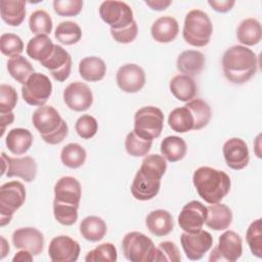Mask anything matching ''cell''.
I'll use <instances>...</instances> for the list:
<instances>
[{"instance_id": "21", "label": "cell", "mask_w": 262, "mask_h": 262, "mask_svg": "<svg viewBox=\"0 0 262 262\" xmlns=\"http://www.w3.org/2000/svg\"><path fill=\"white\" fill-rule=\"evenodd\" d=\"M82 196L80 182L72 176L59 178L54 185V200L63 204L79 206Z\"/></svg>"}, {"instance_id": "48", "label": "cell", "mask_w": 262, "mask_h": 262, "mask_svg": "<svg viewBox=\"0 0 262 262\" xmlns=\"http://www.w3.org/2000/svg\"><path fill=\"white\" fill-rule=\"evenodd\" d=\"M17 103L16 90L7 84L0 85V113H10Z\"/></svg>"}, {"instance_id": "38", "label": "cell", "mask_w": 262, "mask_h": 262, "mask_svg": "<svg viewBox=\"0 0 262 262\" xmlns=\"http://www.w3.org/2000/svg\"><path fill=\"white\" fill-rule=\"evenodd\" d=\"M54 37L61 44L73 45L81 40L82 30L80 26L75 21H61L55 29Z\"/></svg>"}, {"instance_id": "50", "label": "cell", "mask_w": 262, "mask_h": 262, "mask_svg": "<svg viewBox=\"0 0 262 262\" xmlns=\"http://www.w3.org/2000/svg\"><path fill=\"white\" fill-rule=\"evenodd\" d=\"M208 4L217 12H227L229 11L235 4L234 0H209Z\"/></svg>"}, {"instance_id": "18", "label": "cell", "mask_w": 262, "mask_h": 262, "mask_svg": "<svg viewBox=\"0 0 262 262\" xmlns=\"http://www.w3.org/2000/svg\"><path fill=\"white\" fill-rule=\"evenodd\" d=\"M207 217V207L199 201H190L183 206L178 215V224L185 232L203 228Z\"/></svg>"}, {"instance_id": "47", "label": "cell", "mask_w": 262, "mask_h": 262, "mask_svg": "<svg viewBox=\"0 0 262 262\" xmlns=\"http://www.w3.org/2000/svg\"><path fill=\"white\" fill-rule=\"evenodd\" d=\"M83 8L82 0H54L53 9L60 16H76Z\"/></svg>"}, {"instance_id": "52", "label": "cell", "mask_w": 262, "mask_h": 262, "mask_svg": "<svg viewBox=\"0 0 262 262\" xmlns=\"http://www.w3.org/2000/svg\"><path fill=\"white\" fill-rule=\"evenodd\" d=\"M14 121V114L13 112L10 113H0V125H1V136L4 135L5 129L8 125L12 124Z\"/></svg>"}, {"instance_id": "27", "label": "cell", "mask_w": 262, "mask_h": 262, "mask_svg": "<svg viewBox=\"0 0 262 262\" xmlns=\"http://www.w3.org/2000/svg\"><path fill=\"white\" fill-rule=\"evenodd\" d=\"M33 135L31 131L25 128H13L8 131L5 144L10 152L16 156L26 154L33 144Z\"/></svg>"}, {"instance_id": "44", "label": "cell", "mask_w": 262, "mask_h": 262, "mask_svg": "<svg viewBox=\"0 0 262 262\" xmlns=\"http://www.w3.org/2000/svg\"><path fill=\"white\" fill-rule=\"evenodd\" d=\"M0 50L3 55L14 57L20 55L24 51V42L21 38L12 33H4L0 37Z\"/></svg>"}, {"instance_id": "10", "label": "cell", "mask_w": 262, "mask_h": 262, "mask_svg": "<svg viewBox=\"0 0 262 262\" xmlns=\"http://www.w3.org/2000/svg\"><path fill=\"white\" fill-rule=\"evenodd\" d=\"M100 18L113 30H120L131 25L135 19L132 8L123 1L106 0L99 6Z\"/></svg>"}, {"instance_id": "17", "label": "cell", "mask_w": 262, "mask_h": 262, "mask_svg": "<svg viewBox=\"0 0 262 262\" xmlns=\"http://www.w3.org/2000/svg\"><path fill=\"white\" fill-rule=\"evenodd\" d=\"M40 63L49 71L52 78L57 82H64L70 77L72 70V57L60 45L54 44L51 55Z\"/></svg>"}, {"instance_id": "11", "label": "cell", "mask_w": 262, "mask_h": 262, "mask_svg": "<svg viewBox=\"0 0 262 262\" xmlns=\"http://www.w3.org/2000/svg\"><path fill=\"white\" fill-rule=\"evenodd\" d=\"M243 254V241L233 230L224 231L218 239V245L212 250L209 261L234 262Z\"/></svg>"}, {"instance_id": "46", "label": "cell", "mask_w": 262, "mask_h": 262, "mask_svg": "<svg viewBox=\"0 0 262 262\" xmlns=\"http://www.w3.org/2000/svg\"><path fill=\"white\" fill-rule=\"evenodd\" d=\"M77 134L83 139H90L97 133L98 123L97 120L90 115H82L75 124Z\"/></svg>"}, {"instance_id": "35", "label": "cell", "mask_w": 262, "mask_h": 262, "mask_svg": "<svg viewBox=\"0 0 262 262\" xmlns=\"http://www.w3.org/2000/svg\"><path fill=\"white\" fill-rule=\"evenodd\" d=\"M185 106L190 111L193 118V130H201L205 128L212 117L210 105L203 99L193 98L186 102Z\"/></svg>"}, {"instance_id": "25", "label": "cell", "mask_w": 262, "mask_h": 262, "mask_svg": "<svg viewBox=\"0 0 262 262\" xmlns=\"http://www.w3.org/2000/svg\"><path fill=\"white\" fill-rule=\"evenodd\" d=\"M232 222V212L224 204L216 203L207 207L206 225L216 231L227 229Z\"/></svg>"}, {"instance_id": "37", "label": "cell", "mask_w": 262, "mask_h": 262, "mask_svg": "<svg viewBox=\"0 0 262 262\" xmlns=\"http://www.w3.org/2000/svg\"><path fill=\"white\" fill-rule=\"evenodd\" d=\"M87 154L85 148L79 143H68L61 148V163L71 169H78L85 164Z\"/></svg>"}, {"instance_id": "33", "label": "cell", "mask_w": 262, "mask_h": 262, "mask_svg": "<svg viewBox=\"0 0 262 262\" xmlns=\"http://www.w3.org/2000/svg\"><path fill=\"white\" fill-rule=\"evenodd\" d=\"M54 48V43L46 35H38L30 39L27 44V54L39 62L47 59Z\"/></svg>"}, {"instance_id": "4", "label": "cell", "mask_w": 262, "mask_h": 262, "mask_svg": "<svg viewBox=\"0 0 262 262\" xmlns=\"http://www.w3.org/2000/svg\"><path fill=\"white\" fill-rule=\"evenodd\" d=\"M213 34V25L209 15L201 9L188 11L184 18L182 36L186 43L194 47L209 44Z\"/></svg>"}, {"instance_id": "9", "label": "cell", "mask_w": 262, "mask_h": 262, "mask_svg": "<svg viewBox=\"0 0 262 262\" xmlns=\"http://www.w3.org/2000/svg\"><path fill=\"white\" fill-rule=\"evenodd\" d=\"M51 93L52 83L42 73H34L21 86L23 99L33 106L45 105Z\"/></svg>"}, {"instance_id": "7", "label": "cell", "mask_w": 262, "mask_h": 262, "mask_svg": "<svg viewBox=\"0 0 262 262\" xmlns=\"http://www.w3.org/2000/svg\"><path fill=\"white\" fill-rule=\"evenodd\" d=\"M26 188L19 181H9L0 186V225L8 224L14 213L25 204Z\"/></svg>"}, {"instance_id": "5", "label": "cell", "mask_w": 262, "mask_h": 262, "mask_svg": "<svg viewBox=\"0 0 262 262\" xmlns=\"http://www.w3.org/2000/svg\"><path fill=\"white\" fill-rule=\"evenodd\" d=\"M156 246L144 233L131 231L125 234L122 241L124 257L131 262H154Z\"/></svg>"}, {"instance_id": "3", "label": "cell", "mask_w": 262, "mask_h": 262, "mask_svg": "<svg viewBox=\"0 0 262 262\" xmlns=\"http://www.w3.org/2000/svg\"><path fill=\"white\" fill-rule=\"evenodd\" d=\"M32 122L42 139L51 145L63 141L69 134V126L59 113L51 105L39 106L32 116Z\"/></svg>"}, {"instance_id": "14", "label": "cell", "mask_w": 262, "mask_h": 262, "mask_svg": "<svg viewBox=\"0 0 262 262\" xmlns=\"http://www.w3.org/2000/svg\"><path fill=\"white\" fill-rule=\"evenodd\" d=\"M80 245L69 235L53 237L48 247V256L52 262H75L80 255Z\"/></svg>"}, {"instance_id": "26", "label": "cell", "mask_w": 262, "mask_h": 262, "mask_svg": "<svg viewBox=\"0 0 262 262\" xmlns=\"http://www.w3.org/2000/svg\"><path fill=\"white\" fill-rule=\"evenodd\" d=\"M169 87L174 97L184 102L192 100L198 93V85L192 77L182 74L173 77Z\"/></svg>"}, {"instance_id": "15", "label": "cell", "mask_w": 262, "mask_h": 262, "mask_svg": "<svg viewBox=\"0 0 262 262\" xmlns=\"http://www.w3.org/2000/svg\"><path fill=\"white\" fill-rule=\"evenodd\" d=\"M119 88L126 93H136L145 85L146 77L143 69L136 63H126L119 68L116 74Z\"/></svg>"}, {"instance_id": "24", "label": "cell", "mask_w": 262, "mask_h": 262, "mask_svg": "<svg viewBox=\"0 0 262 262\" xmlns=\"http://www.w3.org/2000/svg\"><path fill=\"white\" fill-rule=\"evenodd\" d=\"M179 33L178 21L169 15L157 18L150 28V34L155 41L159 43L172 42Z\"/></svg>"}, {"instance_id": "30", "label": "cell", "mask_w": 262, "mask_h": 262, "mask_svg": "<svg viewBox=\"0 0 262 262\" xmlns=\"http://www.w3.org/2000/svg\"><path fill=\"white\" fill-rule=\"evenodd\" d=\"M105 73V62L98 56H87L79 62V74L87 82H98L104 78Z\"/></svg>"}, {"instance_id": "39", "label": "cell", "mask_w": 262, "mask_h": 262, "mask_svg": "<svg viewBox=\"0 0 262 262\" xmlns=\"http://www.w3.org/2000/svg\"><path fill=\"white\" fill-rule=\"evenodd\" d=\"M52 18L47 11L43 9H37L33 13H31L29 17V28L30 31L36 36H48L52 31Z\"/></svg>"}, {"instance_id": "16", "label": "cell", "mask_w": 262, "mask_h": 262, "mask_svg": "<svg viewBox=\"0 0 262 262\" xmlns=\"http://www.w3.org/2000/svg\"><path fill=\"white\" fill-rule=\"evenodd\" d=\"M63 101L75 112H85L93 103V93L89 86L83 82H72L63 90Z\"/></svg>"}, {"instance_id": "1", "label": "cell", "mask_w": 262, "mask_h": 262, "mask_svg": "<svg viewBox=\"0 0 262 262\" xmlns=\"http://www.w3.org/2000/svg\"><path fill=\"white\" fill-rule=\"evenodd\" d=\"M222 70L225 78L233 84L248 82L258 70L256 53L243 45L229 47L222 56Z\"/></svg>"}, {"instance_id": "36", "label": "cell", "mask_w": 262, "mask_h": 262, "mask_svg": "<svg viewBox=\"0 0 262 262\" xmlns=\"http://www.w3.org/2000/svg\"><path fill=\"white\" fill-rule=\"evenodd\" d=\"M7 71L9 75L21 85L35 73L31 62L23 55L11 57L7 60Z\"/></svg>"}, {"instance_id": "32", "label": "cell", "mask_w": 262, "mask_h": 262, "mask_svg": "<svg viewBox=\"0 0 262 262\" xmlns=\"http://www.w3.org/2000/svg\"><path fill=\"white\" fill-rule=\"evenodd\" d=\"M81 235L89 242L95 243L101 241L107 230L106 223L98 216H87L80 223Z\"/></svg>"}, {"instance_id": "53", "label": "cell", "mask_w": 262, "mask_h": 262, "mask_svg": "<svg viewBox=\"0 0 262 262\" xmlns=\"http://www.w3.org/2000/svg\"><path fill=\"white\" fill-rule=\"evenodd\" d=\"M33 254L27 250H20L18 251L14 257L12 258V262H31L33 261Z\"/></svg>"}, {"instance_id": "41", "label": "cell", "mask_w": 262, "mask_h": 262, "mask_svg": "<svg viewBox=\"0 0 262 262\" xmlns=\"http://www.w3.org/2000/svg\"><path fill=\"white\" fill-rule=\"evenodd\" d=\"M79 206L69 205L53 200V215L55 220L61 225L71 226L78 219Z\"/></svg>"}, {"instance_id": "29", "label": "cell", "mask_w": 262, "mask_h": 262, "mask_svg": "<svg viewBox=\"0 0 262 262\" xmlns=\"http://www.w3.org/2000/svg\"><path fill=\"white\" fill-rule=\"evenodd\" d=\"M0 14L4 23L11 27H18L26 17V1L1 0Z\"/></svg>"}, {"instance_id": "31", "label": "cell", "mask_w": 262, "mask_h": 262, "mask_svg": "<svg viewBox=\"0 0 262 262\" xmlns=\"http://www.w3.org/2000/svg\"><path fill=\"white\" fill-rule=\"evenodd\" d=\"M160 150L166 161L170 163H175L185 157L187 151V145L183 138L171 135L165 137L162 140Z\"/></svg>"}, {"instance_id": "40", "label": "cell", "mask_w": 262, "mask_h": 262, "mask_svg": "<svg viewBox=\"0 0 262 262\" xmlns=\"http://www.w3.org/2000/svg\"><path fill=\"white\" fill-rule=\"evenodd\" d=\"M152 145V140L138 136L134 131L127 134L125 139V149L132 157H143L148 154Z\"/></svg>"}, {"instance_id": "34", "label": "cell", "mask_w": 262, "mask_h": 262, "mask_svg": "<svg viewBox=\"0 0 262 262\" xmlns=\"http://www.w3.org/2000/svg\"><path fill=\"white\" fill-rule=\"evenodd\" d=\"M169 127L177 133H186L193 130V118L190 111L184 105L176 107L168 116Z\"/></svg>"}, {"instance_id": "45", "label": "cell", "mask_w": 262, "mask_h": 262, "mask_svg": "<svg viewBox=\"0 0 262 262\" xmlns=\"http://www.w3.org/2000/svg\"><path fill=\"white\" fill-rule=\"evenodd\" d=\"M180 260L179 249L173 242L165 241L156 247L154 262H179Z\"/></svg>"}, {"instance_id": "28", "label": "cell", "mask_w": 262, "mask_h": 262, "mask_svg": "<svg viewBox=\"0 0 262 262\" xmlns=\"http://www.w3.org/2000/svg\"><path fill=\"white\" fill-rule=\"evenodd\" d=\"M237 41L243 46H254L261 41L262 28L259 20L249 17L241 21L236 29Z\"/></svg>"}, {"instance_id": "20", "label": "cell", "mask_w": 262, "mask_h": 262, "mask_svg": "<svg viewBox=\"0 0 262 262\" xmlns=\"http://www.w3.org/2000/svg\"><path fill=\"white\" fill-rule=\"evenodd\" d=\"M12 243L16 249L27 250L38 256L44 249V235L35 227H21L13 231Z\"/></svg>"}, {"instance_id": "49", "label": "cell", "mask_w": 262, "mask_h": 262, "mask_svg": "<svg viewBox=\"0 0 262 262\" xmlns=\"http://www.w3.org/2000/svg\"><path fill=\"white\" fill-rule=\"evenodd\" d=\"M138 34V26L137 23L134 20L131 25L126 28L120 30H113L111 29V35L113 39L121 44H128L135 40Z\"/></svg>"}, {"instance_id": "19", "label": "cell", "mask_w": 262, "mask_h": 262, "mask_svg": "<svg viewBox=\"0 0 262 262\" xmlns=\"http://www.w3.org/2000/svg\"><path fill=\"white\" fill-rule=\"evenodd\" d=\"M222 152L227 167L232 170H242L249 164V148L242 138L232 137L226 140L223 144Z\"/></svg>"}, {"instance_id": "51", "label": "cell", "mask_w": 262, "mask_h": 262, "mask_svg": "<svg viewBox=\"0 0 262 262\" xmlns=\"http://www.w3.org/2000/svg\"><path fill=\"white\" fill-rule=\"evenodd\" d=\"M144 3L149 6L152 10H157V11H162L167 9L171 4L172 1L171 0H151V1H144Z\"/></svg>"}, {"instance_id": "12", "label": "cell", "mask_w": 262, "mask_h": 262, "mask_svg": "<svg viewBox=\"0 0 262 262\" xmlns=\"http://www.w3.org/2000/svg\"><path fill=\"white\" fill-rule=\"evenodd\" d=\"M2 172L1 176L6 174L7 177H18L26 182H32L37 175L36 161L29 156L20 158H10L5 152L1 154Z\"/></svg>"}, {"instance_id": "13", "label": "cell", "mask_w": 262, "mask_h": 262, "mask_svg": "<svg viewBox=\"0 0 262 262\" xmlns=\"http://www.w3.org/2000/svg\"><path fill=\"white\" fill-rule=\"evenodd\" d=\"M180 244L187 259L200 260L212 248L213 237L210 232L200 229L194 232H185L180 235Z\"/></svg>"}, {"instance_id": "43", "label": "cell", "mask_w": 262, "mask_h": 262, "mask_svg": "<svg viewBox=\"0 0 262 262\" xmlns=\"http://www.w3.org/2000/svg\"><path fill=\"white\" fill-rule=\"evenodd\" d=\"M118 258L117 249L112 243H103L89 251L85 256L86 262H115Z\"/></svg>"}, {"instance_id": "2", "label": "cell", "mask_w": 262, "mask_h": 262, "mask_svg": "<svg viewBox=\"0 0 262 262\" xmlns=\"http://www.w3.org/2000/svg\"><path fill=\"white\" fill-rule=\"evenodd\" d=\"M192 182L199 195L210 205L220 203L231 186L228 174L208 166L200 167L193 172Z\"/></svg>"}, {"instance_id": "42", "label": "cell", "mask_w": 262, "mask_h": 262, "mask_svg": "<svg viewBox=\"0 0 262 262\" xmlns=\"http://www.w3.org/2000/svg\"><path fill=\"white\" fill-rule=\"evenodd\" d=\"M261 218L254 220L248 227L246 232V241L251 253L257 258H262V230Z\"/></svg>"}, {"instance_id": "6", "label": "cell", "mask_w": 262, "mask_h": 262, "mask_svg": "<svg viewBox=\"0 0 262 262\" xmlns=\"http://www.w3.org/2000/svg\"><path fill=\"white\" fill-rule=\"evenodd\" d=\"M164 128V114L154 105L139 108L134 115L133 131L140 137L154 140L158 138Z\"/></svg>"}, {"instance_id": "8", "label": "cell", "mask_w": 262, "mask_h": 262, "mask_svg": "<svg viewBox=\"0 0 262 262\" xmlns=\"http://www.w3.org/2000/svg\"><path fill=\"white\" fill-rule=\"evenodd\" d=\"M163 175L141 165L131 184V193L134 199L145 202L152 200L160 191Z\"/></svg>"}, {"instance_id": "54", "label": "cell", "mask_w": 262, "mask_h": 262, "mask_svg": "<svg viewBox=\"0 0 262 262\" xmlns=\"http://www.w3.org/2000/svg\"><path fill=\"white\" fill-rule=\"evenodd\" d=\"M9 252V245L4 238V236H1V259H3Z\"/></svg>"}, {"instance_id": "22", "label": "cell", "mask_w": 262, "mask_h": 262, "mask_svg": "<svg viewBox=\"0 0 262 262\" xmlns=\"http://www.w3.org/2000/svg\"><path fill=\"white\" fill-rule=\"evenodd\" d=\"M145 225L156 236H165L174 229V220L171 213L164 209L154 210L145 218Z\"/></svg>"}, {"instance_id": "23", "label": "cell", "mask_w": 262, "mask_h": 262, "mask_svg": "<svg viewBox=\"0 0 262 262\" xmlns=\"http://www.w3.org/2000/svg\"><path fill=\"white\" fill-rule=\"evenodd\" d=\"M206 63L205 55L199 50H185L178 55L176 68L182 74L189 77L201 74Z\"/></svg>"}]
</instances>
